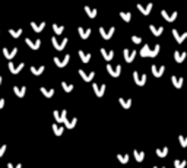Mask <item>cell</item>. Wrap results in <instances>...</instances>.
Returning a JSON list of instances; mask_svg holds the SVG:
<instances>
[{"label":"cell","mask_w":187,"mask_h":168,"mask_svg":"<svg viewBox=\"0 0 187 168\" xmlns=\"http://www.w3.org/2000/svg\"><path fill=\"white\" fill-rule=\"evenodd\" d=\"M160 50H161L160 44H156L154 48H151L149 44H146V45H143L142 47V50H140L139 54H140L142 57H156L158 56V53H160Z\"/></svg>","instance_id":"6da1fadb"},{"label":"cell","mask_w":187,"mask_h":168,"mask_svg":"<svg viewBox=\"0 0 187 168\" xmlns=\"http://www.w3.org/2000/svg\"><path fill=\"white\" fill-rule=\"evenodd\" d=\"M67 41H69L67 38L59 39V38H56V37H53V38H51V44H53V47H54L57 51H61V50H64V47L67 45Z\"/></svg>","instance_id":"7a4b0ae2"},{"label":"cell","mask_w":187,"mask_h":168,"mask_svg":"<svg viewBox=\"0 0 187 168\" xmlns=\"http://www.w3.org/2000/svg\"><path fill=\"white\" fill-rule=\"evenodd\" d=\"M114 32H116V28L114 27H111V28H102V27H99V35L104 39H110L114 35Z\"/></svg>","instance_id":"3957f363"},{"label":"cell","mask_w":187,"mask_h":168,"mask_svg":"<svg viewBox=\"0 0 187 168\" xmlns=\"http://www.w3.org/2000/svg\"><path fill=\"white\" fill-rule=\"evenodd\" d=\"M107 72L110 73L113 78H118L121 73V64H116V66H111V64H107Z\"/></svg>","instance_id":"277c9868"},{"label":"cell","mask_w":187,"mask_h":168,"mask_svg":"<svg viewBox=\"0 0 187 168\" xmlns=\"http://www.w3.org/2000/svg\"><path fill=\"white\" fill-rule=\"evenodd\" d=\"M133 80H135V84L139 85V86H143V85L146 84V75H142V73L139 72H133Z\"/></svg>","instance_id":"5b68a950"},{"label":"cell","mask_w":187,"mask_h":168,"mask_svg":"<svg viewBox=\"0 0 187 168\" xmlns=\"http://www.w3.org/2000/svg\"><path fill=\"white\" fill-rule=\"evenodd\" d=\"M7 67H9L10 73H13V75H18V73H19L23 69V67H25V63H19V64H16V63H13V62H9Z\"/></svg>","instance_id":"8992f818"},{"label":"cell","mask_w":187,"mask_h":168,"mask_svg":"<svg viewBox=\"0 0 187 168\" xmlns=\"http://www.w3.org/2000/svg\"><path fill=\"white\" fill-rule=\"evenodd\" d=\"M136 53H138V51L124 48V50H123V57H124V60H126L127 63H132L133 60H135V57H136Z\"/></svg>","instance_id":"52a82bcc"},{"label":"cell","mask_w":187,"mask_h":168,"mask_svg":"<svg viewBox=\"0 0 187 168\" xmlns=\"http://www.w3.org/2000/svg\"><path fill=\"white\" fill-rule=\"evenodd\" d=\"M161 16L164 18L167 22H174V21H176V18L178 16V12L174 10V12H172V13L170 15V13H168V12L164 9V10H161Z\"/></svg>","instance_id":"ba28073f"},{"label":"cell","mask_w":187,"mask_h":168,"mask_svg":"<svg viewBox=\"0 0 187 168\" xmlns=\"http://www.w3.org/2000/svg\"><path fill=\"white\" fill-rule=\"evenodd\" d=\"M53 116H54V118H56V121L57 123H64V120L67 118V111L66 110H63V111H53Z\"/></svg>","instance_id":"9c48e42d"},{"label":"cell","mask_w":187,"mask_h":168,"mask_svg":"<svg viewBox=\"0 0 187 168\" xmlns=\"http://www.w3.org/2000/svg\"><path fill=\"white\" fill-rule=\"evenodd\" d=\"M53 60H54V63L57 64V67H64V66H67V63H69V60H70V54H66L63 59L56 56Z\"/></svg>","instance_id":"30bf717a"},{"label":"cell","mask_w":187,"mask_h":168,"mask_svg":"<svg viewBox=\"0 0 187 168\" xmlns=\"http://www.w3.org/2000/svg\"><path fill=\"white\" fill-rule=\"evenodd\" d=\"M151 70H152V75H154L155 78H161L165 72V66H162V64H161V66L152 64V66H151Z\"/></svg>","instance_id":"8fae6325"},{"label":"cell","mask_w":187,"mask_h":168,"mask_svg":"<svg viewBox=\"0 0 187 168\" xmlns=\"http://www.w3.org/2000/svg\"><path fill=\"white\" fill-rule=\"evenodd\" d=\"M172 37H174V39H176L178 44H181V43H184L187 38V32H178V29H172Z\"/></svg>","instance_id":"7c38bea8"},{"label":"cell","mask_w":187,"mask_h":168,"mask_svg":"<svg viewBox=\"0 0 187 168\" xmlns=\"http://www.w3.org/2000/svg\"><path fill=\"white\" fill-rule=\"evenodd\" d=\"M92 88H94V92H95V95L97 96H104V94H105V84H101V85H98V84H94L92 85Z\"/></svg>","instance_id":"4fadbf2b"},{"label":"cell","mask_w":187,"mask_h":168,"mask_svg":"<svg viewBox=\"0 0 187 168\" xmlns=\"http://www.w3.org/2000/svg\"><path fill=\"white\" fill-rule=\"evenodd\" d=\"M25 43L29 48H32V50H38L39 47H41V39H29L27 38L25 39Z\"/></svg>","instance_id":"5bb4252c"},{"label":"cell","mask_w":187,"mask_h":168,"mask_svg":"<svg viewBox=\"0 0 187 168\" xmlns=\"http://www.w3.org/2000/svg\"><path fill=\"white\" fill-rule=\"evenodd\" d=\"M79 75L82 76V79L85 80V82H91V80L94 79V76H95V72L92 70V72L86 73L85 70H83V69H79Z\"/></svg>","instance_id":"9a60e30c"},{"label":"cell","mask_w":187,"mask_h":168,"mask_svg":"<svg viewBox=\"0 0 187 168\" xmlns=\"http://www.w3.org/2000/svg\"><path fill=\"white\" fill-rule=\"evenodd\" d=\"M16 53H18V47H15V48H12V50H7V48H3V54H5V57L7 59V60H12L13 57L16 56Z\"/></svg>","instance_id":"2e32d148"},{"label":"cell","mask_w":187,"mask_h":168,"mask_svg":"<svg viewBox=\"0 0 187 168\" xmlns=\"http://www.w3.org/2000/svg\"><path fill=\"white\" fill-rule=\"evenodd\" d=\"M152 6H154L152 3H148L146 6H143V5H140V3H138V9L142 12L143 15H146V16H148L149 13H151V10H152Z\"/></svg>","instance_id":"e0dca14e"},{"label":"cell","mask_w":187,"mask_h":168,"mask_svg":"<svg viewBox=\"0 0 187 168\" xmlns=\"http://www.w3.org/2000/svg\"><path fill=\"white\" fill-rule=\"evenodd\" d=\"M171 82H172V85H174V88L180 89V88L183 86V84H184V79L180 78V76H171Z\"/></svg>","instance_id":"ac0fdd59"},{"label":"cell","mask_w":187,"mask_h":168,"mask_svg":"<svg viewBox=\"0 0 187 168\" xmlns=\"http://www.w3.org/2000/svg\"><path fill=\"white\" fill-rule=\"evenodd\" d=\"M77 34H79V37L82 39H86L91 35V29L89 28H83V27H79L77 28Z\"/></svg>","instance_id":"d6986e66"},{"label":"cell","mask_w":187,"mask_h":168,"mask_svg":"<svg viewBox=\"0 0 187 168\" xmlns=\"http://www.w3.org/2000/svg\"><path fill=\"white\" fill-rule=\"evenodd\" d=\"M101 54H102V57H104L107 62H110V60H113V59H114V51H113V50L101 48Z\"/></svg>","instance_id":"ffe728a7"},{"label":"cell","mask_w":187,"mask_h":168,"mask_svg":"<svg viewBox=\"0 0 187 168\" xmlns=\"http://www.w3.org/2000/svg\"><path fill=\"white\" fill-rule=\"evenodd\" d=\"M85 12H86L88 18H91V19H95V18H97V15H98V9L91 7V6H85Z\"/></svg>","instance_id":"44dd1931"},{"label":"cell","mask_w":187,"mask_h":168,"mask_svg":"<svg viewBox=\"0 0 187 168\" xmlns=\"http://www.w3.org/2000/svg\"><path fill=\"white\" fill-rule=\"evenodd\" d=\"M186 57H187V53H184V51H174V60L177 63H183L186 60Z\"/></svg>","instance_id":"7402d4cb"},{"label":"cell","mask_w":187,"mask_h":168,"mask_svg":"<svg viewBox=\"0 0 187 168\" xmlns=\"http://www.w3.org/2000/svg\"><path fill=\"white\" fill-rule=\"evenodd\" d=\"M13 92H15V95L16 96L23 98L25 94H27V86H15V88H13Z\"/></svg>","instance_id":"603a6c76"},{"label":"cell","mask_w":187,"mask_h":168,"mask_svg":"<svg viewBox=\"0 0 187 168\" xmlns=\"http://www.w3.org/2000/svg\"><path fill=\"white\" fill-rule=\"evenodd\" d=\"M31 28H32L35 32H41V31L45 28V21H43V22H39V23L32 21V22H31Z\"/></svg>","instance_id":"cb8c5ba5"},{"label":"cell","mask_w":187,"mask_h":168,"mask_svg":"<svg viewBox=\"0 0 187 168\" xmlns=\"http://www.w3.org/2000/svg\"><path fill=\"white\" fill-rule=\"evenodd\" d=\"M39 91H41V94H43L45 98H51V96L54 95V89H53V88H44V86H41Z\"/></svg>","instance_id":"d4e9b609"},{"label":"cell","mask_w":187,"mask_h":168,"mask_svg":"<svg viewBox=\"0 0 187 168\" xmlns=\"http://www.w3.org/2000/svg\"><path fill=\"white\" fill-rule=\"evenodd\" d=\"M168 152H170L168 146H162V148H158V149L155 151V154H156L160 158H165L167 155H168Z\"/></svg>","instance_id":"484cf974"},{"label":"cell","mask_w":187,"mask_h":168,"mask_svg":"<svg viewBox=\"0 0 187 168\" xmlns=\"http://www.w3.org/2000/svg\"><path fill=\"white\" fill-rule=\"evenodd\" d=\"M118 102H120V105L123 107V108H130L133 104V100L132 98H120Z\"/></svg>","instance_id":"4316f807"},{"label":"cell","mask_w":187,"mask_h":168,"mask_svg":"<svg viewBox=\"0 0 187 168\" xmlns=\"http://www.w3.org/2000/svg\"><path fill=\"white\" fill-rule=\"evenodd\" d=\"M133 155H135V158H136V161H138V162H142L143 159H145V155H146V154H145V151L135 149V151H133Z\"/></svg>","instance_id":"83f0119b"},{"label":"cell","mask_w":187,"mask_h":168,"mask_svg":"<svg viewBox=\"0 0 187 168\" xmlns=\"http://www.w3.org/2000/svg\"><path fill=\"white\" fill-rule=\"evenodd\" d=\"M45 70V66H31V73L32 75H35V76H38V75H41V73Z\"/></svg>","instance_id":"f1b7e54d"},{"label":"cell","mask_w":187,"mask_h":168,"mask_svg":"<svg viewBox=\"0 0 187 168\" xmlns=\"http://www.w3.org/2000/svg\"><path fill=\"white\" fill-rule=\"evenodd\" d=\"M149 29H151V32L154 34L155 37H160L161 34L164 32V28H162V27H158V28H156L155 25H149Z\"/></svg>","instance_id":"f546056e"},{"label":"cell","mask_w":187,"mask_h":168,"mask_svg":"<svg viewBox=\"0 0 187 168\" xmlns=\"http://www.w3.org/2000/svg\"><path fill=\"white\" fill-rule=\"evenodd\" d=\"M53 132H54L56 136H61L63 132H64V127L63 126H59L57 123H53Z\"/></svg>","instance_id":"4dcf8cb0"},{"label":"cell","mask_w":187,"mask_h":168,"mask_svg":"<svg viewBox=\"0 0 187 168\" xmlns=\"http://www.w3.org/2000/svg\"><path fill=\"white\" fill-rule=\"evenodd\" d=\"M79 57H81V60H82L83 63H88L89 60H91V54H89V53H85V51L83 50H79Z\"/></svg>","instance_id":"1f68e13d"},{"label":"cell","mask_w":187,"mask_h":168,"mask_svg":"<svg viewBox=\"0 0 187 168\" xmlns=\"http://www.w3.org/2000/svg\"><path fill=\"white\" fill-rule=\"evenodd\" d=\"M76 123H77V118L75 117V118H72V120H64V127L66 129H73L75 126H76Z\"/></svg>","instance_id":"d6a6232c"},{"label":"cell","mask_w":187,"mask_h":168,"mask_svg":"<svg viewBox=\"0 0 187 168\" xmlns=\"http://www.w3.org/2000/svg\"><path fill=\"white\" fill-rule=\"evenodd\" d=\"M120 18L124 21V22H130V19H132V13H130V12H120Z\"/></svg>","instance_id":"836d02e7"},{"label":"cell","mask_w":187,"mask_h":168,"mask_svg":"<svg viewBox=\"0 0 187 168\" xmlns=\"http://www.w3.org/2000/svg\"><path fill=\"white\" fill-rule=\"evenodd\" d=\"M186 165H187L186 159H176L174 161V167L176 168H186Z\"/></svg>","instance_id":"e575fe53"},{"label":"cell","mask_w":187,"mask_h":168,"mask_svg":"<svg viewBox=\"0 0 187 168\" xmlns=\"http://www.w3.org/2000/svg\"><path fill=\"white\" fill-rule=\"evenodd\" d=\"M61 88H63V91H64V92H72L75 86H73L72 84H67V82H61Z\"/></svg>","instance_id":"d590c367"},{"label":"cell","mask_w":187,"mask_h":168,"mask_svg":"<svg viewBox=\"0 0 187 168\" xmlns=\"http://www.w3.org/2000/svg\"><path fill=\"white\" fill-rule=\"evenodd\" d=\"M9 34H10L13 38H18V37H21L22 35V29H9Z\"/></svg>","instance_id":"8d00e7d4"},{"label":"cell","mask_w":187,"mask_h":168,"mask_svg":"<svg viewBox=\"0 0 187 168\" xmlns=\"http://www.w3.org/2000/svg\"><path fill=\"white\" fill-rule=\"evenodd\" d=\"M178 142H180L181 148H187V136H184V134H180V136H178Z\"/></svg>","instance_id":"74e56055"},{"label":"cell","mask_w":187,"mask_h":168,"mask_svg":"<svg viewBox=\"0 0 187 168\" xmlns=\"http://www.w3.org/2000/svg\"><path fill=\"white\" fill-rule=\"evenodd\" d=\"M117 158H118V161H120L121 164H127V162H129V155H127V154H124V155L118 154V155H117Z\"/></svg>","instance_id":"f35d334b"},{"label":"cell","mask_w":187,"mask_h":168,"mask_svg":"<svg viewBox=\"0 0 187 168\" xmlns=\"http://www.w3.org/2000/svg\"><path fill=\"white\" fill-rule=\"evenodd\" d=\"M53 29H54V32L57 34V35H60V34L63 32L64 27H61V25H57V23H53Z\"/></svg>","instance_id":"ab89813d"},{"label":"cell","mask_w":187,"mask_h":168,"mask_svg":"<svg viewBox=\"0 0 187 168\" xmlns=\"http://www.w3.org/2000/svg\"><path fill=\"white\" fill-rule=\"evenodd\" d=\"M132 41L135 43V44H140V43H142V38H140V37H138V35H133Z\"/></svg>","instance_id":"60d3db41"},{"label":"cell","mask_w":187,"mask_h":168,"mask_svg":"<svg viewBox=\"0 0 187 168\" xmlns=\"http://www.w3.org/2000/svg\"><path fill=\"white\" fill-rule=\"evenodd\" d=\"M6 149H7V146H6V145H0V157H3V155H5Z\"/></svg>","instance_id":"b9f144b4"},{"label":"cell","mask_w":187,"mask_h":168,"mask_svg":"<svg viewBox=\"0 0 187 168\" xmlns=\"http://www.w3.org/2000/svg\"><path fill=\"white\" fill-rule=\"evenodd\" d=\"M7 168H22V164H18V165H13L12 162H7Z\"/></svg>","instance_id":"7bdbcfd3"},{"label":"cell","mask_w":187,"mask_h":168,"mask_svg":"<svg viewBox=\"0 0 187 168\" xmlns=\"http://www.w3.org/2000/svg\"><path fill=\"white\" fill-rule=\"evenodd\" d=\"M5 104H6V101L3 100V98H0V108H3V107H5Z\"/></svg>","instance_id":"ee69618b"},{"label":"cell","mask_w":187,"mask_h":168,"mask_svg":"<svg viewBox=\"0 0 187 168\" xmlns=\"http://www.w3.org/2000/svg\"><path fill=\"white\" fill-rule=\"evenodd\" d=\"M2 82H3V78H2V76H0V85H2Z\"/></svg>","instance_id":"f6af8a7d"},{"label":"cell","mask_w":187,"mask_h":168,"mask_svg":"<svg viewBox=\"0 0 187 168\" xmlns=\"http://www.w3.org/2000/svg\"><path fill=\"white\" fill-rule=\"evenodd\" d=\"M154 168H158V167H154ZM160 168H165V167H160Z\"/></svg>","instance_id":"bcb514c9"}]
</instances>
